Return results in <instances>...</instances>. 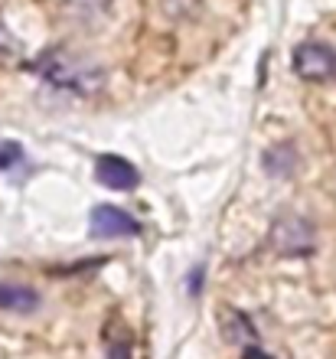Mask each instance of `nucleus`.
Segmentation results:
<instances>
[{"instance_id":"f257e3e1","label":"nucleus","mask_w":336,"mask_h":359,"mask_svg":"<svg viewBox=\"0 0 336 359\" xmlns=\"http://www.w3.org/2000/svg\"><path fill=\"white\" fill-rule=\"evenodd\" d=\"M39 76L53 82L59 88H69V92H79V95H88V92H98L105 82V72L98 66H92L88 59H75L62 49H49L43 56L36 59L33 66Z\"/></svg>"},{"instance_id":"f03ea898","label":"nucleus","mask_w":336,"mask_h":359,"mask_svg":"<svg viewBox=\"0 0 336 359\" xmlns=\"http://www.w3.org/2000/svg\"><path fill=\"white\" fill-rule=\"evenodd\" d=\"M317 245L314 238V226L307 219L300 216H278L274 226H271V248L278 255H288V258H300V255H310Z\"/></svg>"},{"instance_id":"7ed1b4c3","label":"nucleus","mask_w":336,"mask_h":359,"mask_svg":"<svg viewBox=\"0 0 336 359\" xmlns=\"http://www.w3.org/2000/svg\"><path fill=\"white\" fill-rule=\"evenodd\" d=\"M294 72L307 82H323L336 72V53L323 43H304L294 53Z\"/></svg>"},{"instance_id":"20e7f679","label":"nucleus","mask_w":336,"mask_h":359,"mask_svg":"<svg viewBox=\"0 0 336 359\" xmlns=\"http://www.w3.org/2000/svg\"><path fill=\"white\" fill-rule=\"evenodd\" d=\"M88 222H92V232L98 238H128V236H137L140 232L137 219L128 216V212L118 206H95Z\"/></svg>"},{"instance_id":"39448f33","label":"nucleus","mask_w":336,"mask_h":359,"mask_svg":"<svg viewBox=\"0 0 336 359\" xmlns=\"http://www.w3.org/2000/svg\"><path fill=\"white\" fill-rule=\"evenodd\" d=\"M95 180L108 189H134L140 183V173L134 163H128L124 157L118 154H102L98 161H95Z\"/></svg>"},{"instance_id":"423d86ee","label":"nucleus","mask_w":336,"mask_h":359,"mask_svg":"<svg viewBox=\"0 0 336 359\" xmlns=\"http://www.w3.org/2000/svg\"><path fill=\"white\" fill-rule=\"evenodd\" d=\"M36 307H39V291H33L29 284L0 281V311L33 313Z\"/></svg>"},{"instance_id":"0eeeda50","label":"nucleus","mask_w":336,"mask_h":359,"mask_svg":"<svg viewBox=\"0 0 336 359\" xmlns=\"http://www.w3.org/2000/svg\"><path fill=\"white\" fill-rule=\"evenodd\" d=\"M222 333L232 343H242V340H252V337H255L248 317H242V313L232 311V307H225V313H222Z\"/></svg>"},{"instance_id":"6e6552de","label":"nucleus","mask_w":336,"mask_h":359,"mask_svg":"<svg viewBox=\"0 0 336 359\" xmlns=\"http://www.w3.org/2000/svg\"><path fill=\"white\" fill-rule=\"evenodd\" d=\"M264 167H268L274 177H288V173H294V167H297L294 147H290V144H281V147H274V151L264 157Z\"/></svg>"},{"instance_id":"1a4fd4ad","label":"nucleus","mask_w":336,"mask_h":359,"mask_svg":"<svg viewBox=\"0 0 336 359\" xmlns=\"http://www.w3.org/2000/svg\"><path fill=\"white\" fill-rule=\"evenodd\" d=\"M23 56V46L20 39L10 33V27L4 23V13H0V62H17Z\"/></svg>"},{"instance_id":"9d476101","label":"nucleus","mask_w":336,"mask_h":359,"mask_svg":"<svg viewBox=\"0 0 336 359\" xmlns=\"http://www.w3.org/2000/svg\"><path fill=\"white\" fill-rule=\"evenodd\" d=\"M20 157H23V147L20 144H0V170H7V167H13V163H20Z\"/></svg>"},{"instance_id":"9b49d317","label":"nucleus","mask_w":336,"mask_h":359,"mask_svg":"<svg viewBox=\"0 0 336 359\" xmlns=\"http://www.w3.org/2000/svg\"><path fill=\"white\" fill-rule=\"evenodd\" d=\"M108 359H131V346H128V343H114Z\"/></svg>"},{"instance_id":"f8f14e48","label":"nucleus","mask_w":336,"mask_h":359,"mask_svg":"<svg viewBox=\"0 0 336 359\" xmlns=\"http://www.w3.org/2000/svg\"><path fill=\"white\" fill-rule=\"evenodd\" d=\"M242 359H271L264 350H258V346H248V350L242 353Z\"/></svg>"}]
</instances>
